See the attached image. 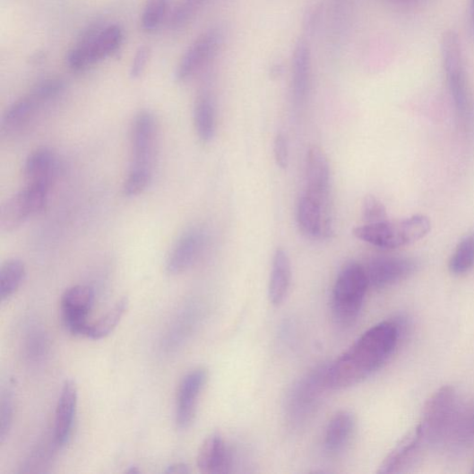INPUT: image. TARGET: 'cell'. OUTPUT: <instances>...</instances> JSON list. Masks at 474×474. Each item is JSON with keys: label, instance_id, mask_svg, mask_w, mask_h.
<instances>
[{"label": "cell", "instance_id": "cell-1", "mask_svg": "<svg viewBox=\"0 0 474 474\" xmlns=\"http://www.w3.org/2000/svg\"><path fill=\"white\" fill-rule=\"evenodd\" d=\"M401 334L397 322H383L368 331L332 365L327 366L329 389L340 390L366 381L393 355Z\"/></svg>", "mask_w": 474, "mask_h": 474}, {"label": "cell", "instance_id": "cell-2", "mask_svg": "<svg viewBox=\"0 0 474 474\" xmlns=\"http://www.w3.org/2000/svg\"><path fill=\"white\" fill-rule=\"evenodd\" d=\"M369 288L364 266L357 263L345 265L332 292L331 312L334 323L342 328L352 326L358 320Z\"/></svg>", "mask_w": 474, "mask_h": 474}, {"label": "cell", "instance_id": "cell-3", "mask_svg": "<svg viewBox=\"0 0 474 474\" xmlns=\"http://www.w3.org/2000/svg\"><path fill=\"white\" fill-rule=\"evenodd\" d=\"M158 124L149 110L136 115L131 128V164L127 181L138 187H148L153 177L158 144Z\"/></svg>", "mask_w": 474, "mask_h": 474}, {"label": "cell", "instance_id": "cell-4", "mask_svg": "<svg viewBox=\"0 0 474 474\" xmlns=\"http://www.w3.org/2000/svg\"><path fill=\"white\" fill-rule=\"evenodd\" d=\"M431 231V221L425 215H413L400 220H384L366 224L353 230L358 240L380 248L405 246L426 237Z\"/></svg>", "mask_w": 474, "mask_h": 474}, {"label": "cell", "instance_id": "cell-5", "mask_svg": "<svg viewBox=\"0 0 474 474\" xmlns=\"http://www.w3.org/2000/svg\"><path fill=\"white\" fill-rule=\"evenodd\" d=\"M327 366H320L297 381L286 399L285 411L289 424L301 427L309 422L328 388Z\"/></svg>", "mask_w": 474, "mask_h": 474}, {"label": "cell", "instance_id": "cell-6", "mask_svg": "<svg viewBox=\"0 0 474 474\" xmlns=\"http://www.w3.org/2000/svg\"><path fill=\"white\" fill-rule=\"evenodd\" d=\"M457 396L453 387L444 386L430 399L419 425L427 442L439 444L456 431L459 419Z\"/></svg>", "mask_w": 474, "mask_h": 474}, {"label": "cell", "instance_id": "cell-7", "mask_svg": "<svg viewBox=\"0 0 474 474\" xmlns=\"http://www.w3.org/2000/svg\"><path fill=\"white\" fill-rule=\"evenodd\" d=\"M441 49L445 76L457 113L466 119L470 114L472 102L461 42L455 31L449 30L443 34Z\"/></svg>", "mask_w": 474, "mask_h": 474}, {"label": "cell", "instance_id": "cell-8", "mask_svg": "<svg viewBox=\"0 0 474 474\" xmlns=\"http://www.w3.org/2000/svg\"><path fill=\"white\" fill-rule=\"evenodd\" d=\"M124 42L120 25L113 24L83 38L67 55V65L73 72H82L116 53Z\"/></svg>", "mask_w": 474, "mask_h": 474}, {"label": "cell", "instance_id": "cell-9", "mask_svg": "<svg viewBox=\"0 0 474 474\" xmlns=\"http://www.w3.org/2000/svg\"><path fill=\"white\" fill-rule=\"evenodd\" d=\"M49 189L25 185L13 194L0 211V229L4 233H12L20 228L26 220L40 213L48 200Z\"/></svg>", "mask_w": 474, "mask_h": 474}, {"label": "cell", "instance_id": "cell-10", "mask_svg": "<svg viewBox=\"0 0 474 474\" xmlns=\"http://www.w3.org/2000/svg\"><path fill=\"white\" fill-rule=\"evenodd\" d=\"M224 36L220 30L212 28L196 39L185 50L175 73L179 82H186L199 73L219 51Z\"/></svg>", "mask_w": 474, "mask_h": 474}, {"label": "cell", "instance_id": "cell-11", "mask_svg": "<svg viewBox=\"0 0 474 474\" xmlns=\"http://www.w3.org/2000/svg\"><path fill=\"white\" fill-rule=\"evenodd\" d=\"M300 231L312 238H327L332 234L329 199L305 191L297 208Z\"/></svg>", "mask_w": 474, "mask_h": 474}, {"label": "cell", "instance_id": "cell-12", "mask_svg": "<svg viewBox=\"0 0 474 474\" xmlns=\"http://www.w3.org/2000/svg\"><path fill=\"white\" fill-rule=\"evenodd\" d=\"M95 299V292L89 286H75L67 289L62 297V317L67 330L74 336L87 337L90 325L89 316Z\"/></svg>", "mask_w": 474, "mask_h": 474}, {"label": "cell", "instance_id": "cell-13", "mask_svg": "<svg viewBox=\"0 0 474 474\" xmlns=\"http://www.w3.org/2000/svg\"><path fill=\"white\" fill-rule=\"evenodd\" d=\"M208 380L204 368L189 372L181 380L177 397L176 421L179 429L189 428L196 418L199 399Z\"/></svg>", "mask_w": 474, "mask_h": 474}, {"label": "cell", "instance_id": "cell-14", "mask_svg": "<svg viewBox=\"0 0 474 474\" xmlns=\"http://www.w3.org/2000/svg\"><path fill=\"white\" fill-rule=\"evenodd\" d=\"M370 288L381 289L406 280L417 269L415 261L403 257H380L364 266Z\"/></svg>", "mask_w": 474, "mask_h": 474}, {"label": "cell", "instance_id": "cell-15", "mask_svg": "<svg viewBox=\"0 0 474 474\" xmlns=\"http://www.w3.org/2000/svg\"><path fill=\"white\" fill-rule=\"evenodd\" d=\"M206 235L201 228L185 231L173 246L166 261V270L170 274H180L188 270L201 256Z\"/></svg>", "mask_w": 474, "mask_h": 474}, {"label": "cell", "instance_id": "cell-16", "mask_svg": "<svg viewBox=\"0 0 474 474\" xmlns=\"http://www.w3.org/2000/svg\"><path fill=\"white\" fill-rule=\"evenodd\" d=\"M312 82V49L308 40L299 39L292 55L291 90L296 107H301L308 99Z\"/></svg>", "mask_w": 474, "mask_h": 474}, {"label": "cell", "instance_id": "cell-17", "mask_svg": "<svg viewBox=\"0 0 474 474\" xmlns=\"http://www.w3.org/2000/svg\"><path fill=\"white\" fill-rule=\"evenodd\" d=\"M427 443L420 426L409 433L381 464L378 473H400L408 470L420 457Z\"/></svg>", "mask_w": 474, "mask_h": 474}, {"label": "cell", "instance_id": "cell-18", "mask_svg": "<svg viewBox=\"0 0 474 474\" xmlns=\"http://www.w3.org/2000/svg\"><path fill=\"white\" fill-rule=\"evenodd\" d=\"M77 387L72 380H67L62 389L61 396L56 408L54 440L58 448L68 444L75 419L77 409Z\"/></svg>", "mask_w": 474, "mask_h": 474}, {"label": "cell", "instance_id": "cell-19", "mask_svg": "<svg viewBox=\"0 0 474 474\" xmlns=\"http://www.w3.org/2000/svg\"><path fill=\"white\" fill-rule=\"evenodd\" d=\"M58 159L47 148L38 149L25 160L23 175L26 185H37L50 189L57 176Z\"/></svg>", "mask_w": 474, "mask_h": 474}, {"label": "cell", "instance_id": "cell-20", "mask_svg": "<svg viewBox=\"0 0 474 474\" xmlns=\"http://www.w3.org/2000/svg\"><path fill=\"white\" fill-rule=\"evenodd\" d=\"M198 467L206 474L231 472L232 455L224 437L212 434L203 442L198 455Z\"/></svg>", "mask_w": 474, "mask_h": 474}, {"label": "cell", "instance_id": "cell-21", "mask_svg": "<svg viewBox=\"0 0 474 474\" xmlns=\"http://www.w3.org/2000/svg\"><path fill=\"white\" fill-rule=\"evenodd\" d=\"M356 431V419L349 410L333 415L324 435L325 452L332 457L340 456L348 449Z\"/></svg>", "mask_w": 474, "mask_h": 474}, {"label": "cell", "instance_id": "cell-22", "mask_svg": "<svg viewBox=\"0 0 474 474\" xmlns=\"http://www.w3.org/2000/svg\"><path fill=\"white\" fill-rule=\"evenodd\" d=\"M306 191L317 197L329 199L331 184V168L328 158L318 146H313L306 153Z\"/></svg>", "mask_w": 474, "mask_h": 474}, {"label": "cell", "instance_id": "cell-23", "mask_svg": "<svg viewBox=\"0 0 474 474\" xmlns=\"http://www.w3.org/2000/svg\"><path fill=\"white\" fill-rule=\"evenodd\" d=\"M291 263L283 248H277L273 255L269 283V299L273 306H280L288 297L291 284Z\"/></svg>", "mask_w": 474, "mask_h": 474}, {"label": "cell", "instance_id": "cell-24", "mask_svg": "<svg viewBox=\"0 0 474 474\" xmlns=\"http://www.w3.org/2000/svg\"><path fill=\"white\" fill-rule=\"evenodd\" d=\"M44 103L31 91L13 102L3 118V127L8 132H15L30 124Z\"/></svg>", "mask_w": 474, "mask_h": 474}, {"label": "cell", "instance_id": "cell-25", "mask_svg": "<svg viewBox=\"0 0 474 474\" xmlns=\"http://www.w3.org/2000/svg\"><path fill=\"white\" fill-rule=\"evenodd\" d=\"M194 125L201 141L209 143L212 141L216 129L215 108L208 95H202L194 106Z\"/></svg>", "mask_w": 474, "mask_h": 474}, {"label": "cell", "instance_id": "cell-26", "mask_svg": "<svg viewBox=\"0 0 474 474\" xmlns=\"http://www.w3.org/2000/svg\"><path fill=\"white\" fill-rule=\"evenodd\" d=\"M354 0H329V31L337 45L349 30Z\"/></svg>", "mask_w": 474, "mask_h": 474}, {"label": "cell", "instance_id": "cell-27", "mask_svg": "<svg viewBox=\"0 0 474 474\" xmlns=\"http://www.w3.org/2000/svg\"><path fill=\"white\" fill-rule=\"evenodd\" d=\"M128 305L127 297L120 299L103 317L90 323L87 338L99 340L109 336L122 321L128 309Z\"/></svg>", "mask_w": 474, "mask_h": 474}, {"label": "cell", "instance_id": "cell-28", "mask_svg": "<svg viewBox=\"0 0 474 474\" xmlns=\"http://www.w3.org/2000/svg\"><path fill=\"white\" fill-rule=\"evenodd\" d=\"M24 277L25 266L20 260H9L3 264L0 268V298H2V302L10 299L18 291Z\"/></svg>", "mask_w": 474, "mask_h": 474}, {"label": "cell", "instance_id": "cell-29", "mask_svg": "<svg viewBox=\"0 0 474 474\" xmlns=\"http://www.w3.org/2000/svg\"><path fill=\"white\" fill-rule=\"evenodd\" d=\"M474 266V232L464 237L458 244L449 263L452 273L461 275Z\"/></svg>", "mask_w": 474, "mask_h": 474}, {"label": "cell", "instance_id": "cell-30", "mask_svg": "<svg viewBox=\"0 0 474 474\" xmlns=\"http://www.w3.org/2000/svg\"><path fill=\"white\" fill-rule=\"evenodd\" d=\"M210 3V0H181L175 8L170 26L175 30H183Z\"/></svg>", "mask_w": 474, "mask_h": 474}, {"label": "cell", "instance_id": "cell-31", "mask_svg": "<svg viewBox=\"0 0 474 474\" xmlns=\"http://www.w3.org/2000/svg\"><path fill=\"white\" fill-rule=\"evenodd\" d=\"M170 0H147L142 15V27L146 33H154L161 24Z\"/></svg>", "mask_w": 474, "mask_h": 474}, {"label": "cell", "instance_id": "cell-32", "mask_svg": "<svg viewBox=\"0 0 474 474\" xmlns=\"http://www.w3.org/2000/svg\"><path fill=\"white\" fill-rule=\"evenodd\" d=\"M362 219L366 224H377L387 220V212L383 203L373 194H368L362 202Z\"/></svg>", "mask_w": 474, "mask_h": 474}, {"label": "cell", "instance_id": "cell-33", "mask_svg": "<svg viewBox=\"0 0 474 474\" xmlns=\"http://www.w3.org/2000/svg\"><path fill=\"white\" fill-rule=\"evenodd\" d=\"M13 398L11 390L3 393L0 403V441L4 444L9 436L13 421Z\"/></svg>", "mask_w": 474, "mask_h": 474}, {"label": "cell", "instance_id": "cell-34", "mask_svg": "<svg viewBox=\"0 0 474 474\" xmlns=\"http://www.w3.org/2000/svg\"><path fill=\"white\" fill-rule=\"evenodd\" d=\"M66 88V83L62 78H49L39 82L32 90L45 104L61 96Z\"/></svg>", "mask_w": 474, "mask_h": 474}, {"label": "cell", "instance_id": "cell-35", "mask_svg": "<svg viewBox=\"0 0 474 474\" xmlns=\"http://www.w3.org/2000/svg\"><path fill=\"white\" fill-rule=\"evenodd\" d=\"M150 56L151 50L147 46H142L136 50L130 68V77L133 80H137L143 75Z\"/></svg>", "mask_w": 474, "mask_h": 474}, {"label": "cell", "instance_id": "cell-36", "mask_svg": "<svg viewBox=\"0 0 474 474\" xmlns=\"http://www.w3.org/2000/svg\"><path fill=\"white\" fill-rule=\"evenodd\" d=\"M273 153L276 164L281 169H287L289 161V150L288 139L282 133H279L274 139Z\"/></svg>", "mask_w": 474, "mask_h": 474}, {"label": "cell", "instance_id": "cell-37", "mask_svg": "<svg viewBox=\"0 0 474 474\" xmlns=\"http://www.w3.org/2000/svg\"><path fill=\"white\" fill-rule=\"evenodd\" d=\"M189 472H190V470L188 466L184 463H177V464L171 465L168 467V469L165 470V473H177H177L185 474Z\"/></svg>", "mask_w": 474, "mask_h": 474}, {"label": "cell", "instance_id": "cell-38", "mask_svg": "<svg viewBox=\"0 0 474 474\" xmlns=\"http://www.w3.org/2000/svg\"><path fill=\"white\" fill-rule=\"evenodd\" d=\"M470 17H471V23L474 30V0H470Z\"/></svg>", "mask_w": 474, "mask_h": 474}, {"label": "cell", "instance_id": "cell-39", "mask_svg": "<svg viewBox=\"0 0 474 474\" xmlns=\"http://www.w3.org/2000/svg\"><path fill=\"white\" fill-rule=\"evenodd\" d=\"M126 472L131 474H139L142 471L138 469V467H130V469L127 470Z\"/></svg>", "mask_w": 474, "mask_h": 474}, {"label": "cell", "instance_id": "cell-40", "mask_svg": "<svg viewBox=\"0 0 474 474\" xmlns=\"http://www.w3.org/2000/svg\"><path fill=\"white\" fill-rule=\"evenodd\" d=\"M472 472L474 473V465H473V467H472Z\"/></svg>", "mask_w": 474, "mask_h": 474}]
</instances>
